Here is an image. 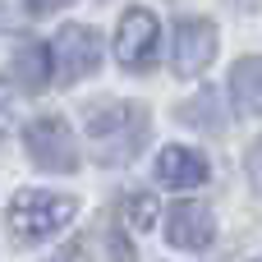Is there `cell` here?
<instances>
[{
	"mask_svg": "<svg viewBox=\"0 0 262 262\" xmlns=\"http://www.w3.org/2000/svg\"><path fill=\"white\" fill-rule=\"evenodd\" d=\"M147 143V111L134 101H106L88 111V147L101 166H124Z\"/></svg>",
	"mask_w": 262,
	"mask_h": 262,
	"instance_id": "6da1fadb",
	"label": "cell"
},
{
	"mask_svg": "<svg viewBox=\"0 0 262 262\" xmlns=\"http://www.w3.org/2000/svg\"><path fill=\"white\" fill-rule=\"evenodd\" d=\"M74 216H78V203H74L69 193L23 189V193H14V203H9L5 226H9V235H14V244H41V239H51L55 230H64Z\"/></svg>",
	"mask_w": 262,
	"mask_h": 262,
	"instance_id": "7a4b0ae2",
	"label": "cell"
},
{
	"mask_svg": "<svg viewBox=\"0 0 262 262\" xmlns=\"http://www.w3.org/2000/svg\"><path fill=\"white\" fill-rule=\"evenodd\" d=\"M23 143H28V157L37 161V170H55V175L78 170V147H74V134L60 115H37L23 129Z\"/></svg>",
	"mask_w": 262,
	"mask_h": 262,
	"instance_id": "3957f363",
	"label": "cell"
},
{
	"mask_svg": "<svg viewBox=\"0 0 262 262\" xmlns=\"http://www.w3.org/2000/svg\"><path fill=\"white\" fill-rule=\"evenodd\" d=\"M46 51H51V64H55L60 83H78V78H88V74L101 69V41H97V32L83 28V23L60 28L55 46H46Z\"/></svg>",
	"mask_w": 262,
	"mask_h": 262,
	"instance_id": "277c9868",
	"label": "cell"
},
{
	"mask_svg": "<svg viewBox=\"0 0 262 262\" xmlns=\"http://www.w3.org/2000/svg\"><path fill=\"white\" fill-rule=\"evenodd\" d=\"M157 41H161V23L152 9H129L120 18V32H115V55L124 69H147L157 60Z\"/></svg>",
	"mask_w": 262,
	"mask_h": 262,
	"instance_id": "5b68a950",
	"label": "cell"
},
{
	"mask_svg": "<svg viewBox=\"0 0 262 262\" xmlns=\"http://www.w3.org/2000/svg\"><path fill=\"white\" fill-rule=\"evenodd\" d=\"M216 60V23L212 18H184L175 32V74L198 78Z\"/></svg>",
	"mask_w": 262,
	"mask_h": 262,
	"instance_id": "8992f818",
	"label": "cell"
},
{
	"mask_svg": "<svg viewBox=\"0 0 262 262\" xmlns=\"http://www.w3.org/2000/svg\"><path fill=\"white\" fill-rule=\"evenodd\" d=\"M212 235H216V221H212V212H207L203 203H180V207H170V216H166V239H170L175 249L198 253V249L212 244Z\"/></svg>",
	"mask_w": 262,
	"mask_h": 262,
	"instance_id": "52a82bcc",
	"label": "cell"
},
{
	"mask_svg": "<svg viewBox=\"0 0 262 262\" xmlns=\"http://www.w3.org/2000/svg\"><path fill=\"white\" fill-rule=\"evenodd\" d=\"M157 180L166 184V189H193V184H207V157L203 152H193V147H161V157H157Z\"/></svg>",
	"mask_w": 262,
	"mask_h": 262,
	"instance_id": "ba28073f",
	"label": "cell"
},
{
	"mask_svg": "<svg viewBox=\"0 0 262 262\" xmlns=\"http://www.w3.org/2000/svg\"><path fill=\"white\" fill-rule=\"evenodd\" d=\"M230 92H235V106H239V111L262 115V55L235 60V69H230Z\"/></svg>",
	"mask_w": 262,
	"mask_h": 262,
	"instance_id": "9c48e42d",
	"label": "cell"
},
{
	"mask_svg": "<svg viewBox=\"0 0 262 262\" xmlns=\"http://www.w3.org/2000/svg\"><path fill=\"white\" fill-rule=\"evenodd\" d=\"M9 60H14V78H18L23 88H41V83L51 78V51H46L41 41H23Z\"/></svg>",
	"mask_w": 262,
	"mask_h": 262,
	"instance_id": "30bf717a",
	"label": "cell"
},
{
	"mask_svg": "<svg viewBox=\"0 0 262 262\" xmlns=\"http://www.w3.org/2000/svg\"><path fill=\"white\" fill-rule=\"evenodd\" d=\"M180 120H184V124H198V129H207V134H221V129H226L221 97H216L212 88H203L193 101H184V106H180Z\"/></svg>",
	"mask_w": 262,
	"mask_h": 262,
	"instance_id": "8fae6325",
	"label": "cell"
},
{
	"mask_svg": "<svg viewBox=\"0 0 262 262\" xmlns=\"http://www.w3.org/2000/svg\"><path fill=\"white\" fill-rule=\"evenodd\" d=\"M124 212H129V221H134V230H147V226L157 221V203H152L147 193H134V198L124 203Z\"/></svg>",
	"mask_w": 262,
	"mask_h": 262,
	"instance_id": "7c38bea8",
	"label": "cell"
},
{
	"mask_svg": "<svg viewBox=\"0 0 262 262\" xmlns=\"http://www.w3.org/2000/svg\"><path fill=\"white\" fill-rule=\"evenodd\" d=\"M64 5H74V0H28V14H55Z\"/></svg>",
	"mask_w": 262,
	"mask_h": 262,
	"instance_id": "4fadbf2b",
	"label": "cell"
},
{
	"mask_svg": "<svg viewBox=\"0 0 262 262\" xmlns=\"http://www.w3.org/2000/svg\"><path fill=\"white\" fill-rule=\"evenodd\" d=\"M249 175H253V184L262 189V138L253 143V152H249Z\"/></svg>",
	"mask_w": 262,
	"mask_h": 262,
	"instance_id": "5bb4252c",
	"label": "cell"
},
{
	"mask_svg": "<svg viewBox=\"0 0 262 262\" xmlns=\"http://www.w3.org/2000/svg\"><path fill=\"white\" fill-rule=\"evenodd\" d=\"M111 258H115V262H134V249L120 244V235H111Z\"/></svg>",
	"mask_w": 262,
	"mask_h": 262,
	"instance_id": "9a60e30c",
	"label": "cell"
},
{
	"mask_svg": "<svg viewBox=\"0 0 262 262\" xmlns=\"http://www.w3.org/2000/svg\"><path fill=\"white\" fill-rule=\"evenodd\" d=\"M46 262H83V249H78V244H69V249H60L55 258H46Z\"/></svg>",
	"mask_w": 262,
	"mask_h": 262,
	"instance_id": "2e32d148",
	"label": "cell"
},
{
	"mask_svg": "<svg viewBox=\"0 0 262 262\" xmlns=\"http://www.w3.org/2000/svg\"><path fill=\"white\" fill-rule=\"evenodd\" d=\"M9 101H14V92H9V83H0V120L9 115Z\"/></svg>",
	"mask_w": 262,
	"mask_h": 262,
	"instance_id": "e0dca14e",
	"label": "cell"
}]
</instances>
